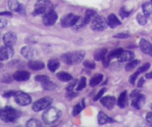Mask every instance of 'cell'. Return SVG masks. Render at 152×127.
Segmentation results:
<instances>
[{
  "label": "cell",
  "mask_w": 152,
  "mask_h": 127,
  "mask_svg": "<svg viewBox=\"0 0 152 127\" xmlns=\"http://www.w3.org/2000/svg\"><path fill=\"white\" fill-rule=\"evenodd\" d=\"M79 19L78 16L73 14V13H69L68 15H65V16L61 19V24L63 27H73L75 23L77 22V19Z\"/></svg>",
  "instance_id": "ba28073f"
},
{
  "label": "cell",
  "mask_w": 152,
  "mask_h": 127,
  "mask_svg": "<svg viewBox=\"0 0 152 127\" xmlns=\"http://www.w3.org/2000/svg\"><path fill=\"white\" fill-rule=\"evenodd\" d=\"M13 49L12 47L9 46H4L0 47V61H5L12 57L13 55Z\"/></svg>",
  "instance_id": "30bf717a"
},
{
  "label": "cell",
  "mask_w": 152,
  "mask_h": 127,
  "mask_svg": "<svg viewBox=\"0 0 152 127\" xmlns=\"http://www.w3.org/2000/svg\"><path fill=\"white\" fill-rule=\"evenodd\" d=\"M86 53L83 50H77V51L66 53L61 56V59L67 64H79L84 58Z\"/></svg>",
  "instance_id": "6da1fadb"
},
{
  "label": "cell",
  "mask_w": 152,
  "mask_h": 127,
  "mask_svg": "<svg viewBox=\"0 0 152 127\" xmlns=\"http://www.w3.org/2000/svg\"><path fill=\"white\" fill-rule=\"evenodd\" d=\"M134 58V53L133 52L129 51V50H124V51L123 50V52L120 53L117 59H118L119 61L125 62L132 60Z\"/></svg>",
  "instance_id": "e0dca14e"
},
{
  "label": "cell",
  "mask_w": 152,
  "mask_h": 127,
  "mask_svg": "<svg viewBox=\"0 0 152 127\" xmlns=\"http://www.w3.org/2000/svg\"><path fill=\"white\" fill-rule=\"evenodd\" d=\"M53 10V4L49 0H38L35 4L34 14L45 15Z\"/></svg>",
  "instance_id": "277c9868"
},
{
  "label": "cell",
  "mask_w": 152,
  "mask_h": 127,
  "mask_svg": "<svg viewBox=\"0 0 152 127\" xmlns=\"http://www.w3.org/2000/svg\"><path fill=\"white\" fill-rule=\"evenodd\" d=\"M76 83H77V81H73L72 84H70L69 87H68V89L69 90V91H71V90H72L73 89H74V87L76 86Z\"/></svg>",
  "instance_id": "c3c4849f"
},
{
  "label": "cell",
  "mask_w": 152,
  "mask_h": 127,
  "mask_svg": "<svg viewBox=\"0 0 152 127\" xmlns=\"http://www.w3.org/2000/svg\"><path fill=\"white\" fill-rule=\"evenodd\" d=\"M28 66L34 70H40L45 67V64L41 61L31 60L28 62Z\"/></svg>",
  "instance_id": "d6986e66"
},
{
  "label": "cell",
  "mask_w": 152,
  "mask_h": 127,
  "mask_svg": "<svg viewBox=\"0 0 152 127\" xmlns=\"http://www.w3.org/2000/svg\"><path fill=\"white\" fill-rule=\"evenodd\" d=\"M149 67H150V64L149 63H146V64H145L143 66H141L140 68H139V69H138V70L137 71V72L139 74L142 73V72H145V71L148 70V69H149Z\"/></svg>",
  "instance_id": "74e56055"
},
{
  "label": "cell",
  "mask_w": 152,
  "mask_h": 127,
  "mask_svg": "<svg viewBox=\"0 0 152 127\" xmlns=\"http://www.w3.org/2000/svg\"><path fill=\"white\" fill-rule=\"evenodd\" d=\"M123 52V49L121 48H119V49H116V50H113L111 51V53L108 54V56L110 57V58L112 59V58H118V56H120V53Z\"/></svg>",
  "instance_id": "e575fe53"
},
{
  "label": "cell",
  "mask_w": 152,
  "mask_h": 127,
  "mask_svg": "<svg viewBox=\"0 0 152 127\" xmlns=\"http://www.w3.org/2000/svg\"><path fill=\"white\" fill-rule=\"evenodd\" d=\"M142 11L146 16L152 13V2L144 3L142 5Z\"/></svg>",
  "instance_id": "83f0119b"
},
{
  "label": "cell",
  "mask_w": 152,
  "mask_h": 127,
  "mask_svg": "<svg viewBox=\"0 0 152 127\" xmlns=\"http://www.w3.org/2000/svg\"><path fill=\"white\" fill-rule=\"evenodd\" d=\"M52 102H53V100L50 97H42V98L37 100L34 103V105H33V109L35 112H39V111L43 110V109L48 107L51 104Z\"/></svg>",
  "instance_id": "8992f818"
},
{
  "label": "cell",
  "mask_w": 152,
  "mask_h": 127,
  "mask_svg": "<svg viewBox=\"0 0 152 127\" xmlns=\"http://www.w3.org/2000/svg\"><path fill=\"white\" fill-rule=\"evenodd\" d=\"M19 116V114L18 111L11 106H5L0 112V118L5 123L15 122Z\"/></svg>",
  "instance_id": "7a4b0ae2"
},
{
  "label": "cell",
  "mask_w": 152,
  "mask_h": 127,
  "mask_svg": "<svg viewBox=\"0 0 152 127\" xmlns=\"http://www.w3.org/2000/svg\"><path fill=\"white\" fill-rule=\"evenodd\" d=\"M108 26V21L102 16H96L91 22V27L93 30L102 31Z\"/></svg>",
  "instance_id": "5b68a950"
},
{
  "label": "cell",
  "mask_w": 152,
  "mask_h": 127,
  "mask_svg": "<svg viewBox=\"0 0 152 127\" xmlns=\"http://www.w3.org/2000/svg\"><path fill=\"white\" fill-rule=\"evenodd\" d=\"M96 16H97V15H96V12H94L92 10H88L86 12V14H85V22H86V24L91 23V22H92V20H93Z\"/></svg>",
  "instance_id": "d4e9b609"
},
{
  "label": "cell",
  "mask_w": 152,
  "mask_h": 127,
  "mask_svg": "<svg viewBox=\"0 0 152 127\" xmlns=\"http://www.w3.org/2000/svg\"><path fill=\"white\" fill-rule=\"evenodd\" d=\"M146 121H148L149 123L152 124V112H149L146 115Z\"/></svg>",
  "instance_id": "bcb514c9"
},
{
  "label": "cell",
  "mask_w": 152,
  "mask_h": 127,
  "mask_svg": "<svg viewBox=\"0 0 152 127\" xmlns=\"http://www.w3.org/2000/svg\"><path fill=\"white\" fill-rule=\"evenodd\" d=\"M2 66H3V64L1 63V62H0V69H1V68L2 67Z\"/></svg>",
  "instance_id": "f5cc1de1"
},
{
  "label": "cell",
  "mask_w": 152,
  "mask_h": 127,
  "mask_svg": "<svg viewBox=\"0 0 152 127\" xmlns=\"http://www.w3.org/2000/svg\"><path fill=\"white\" fill-rule=\"evenodd\" d=\"M86 78H85V77H83V78H81V79H80V82H79L78 86H77V91H80V90L84 89L85 87H86Z\"/></svg>",
  "instance_id": "d590c367"
},
{
  "label": "cell",
  "mask_w": 152,
  "mask_h": 127,
  "mask_svg": "<svg viewBox=\"0 0 152 127\" xmlns=\"http://www.w3.org/2000/svg\"><path fill=\"white\" fill-rule=\"evenodd\" d=\"M107 21H108V25L111 27V28H115L116 27L121 25V22H120L118 18H117L114 14L109 15Z\"/></svg>",
  "instance_id": "ffe728a7"
},
{
  "label": "cell",
  "mask_w": 152,
  "mask_h": 127,
  "mask_svg": "<svg viewBox=\"0 0 152 127\" xmlns=\"http://www.w3.org/2000/svg\"><path fill=\"white\" fill-rule=\"evenodd\" d=\"M42 88L45 90H53L56 87V84L50 81V80L42 83Z\"/></svg>",
  "instance_id": "f1b7e54d"
},
{
  "label": "cell",
  "mask_w": 152,
  "mask_h": 127,
  "mask_svg": "<svg viewBox=\"0 0 152 127\" xmlns=\"http://www.w3.org/2000/svg\"><path fill=\"white\" fill-rule=\"evenodd\" d=\"M13 79L16 81H28L31 77V74L25 70H19L15 72L13 75Z\"/></svg>",
  "instance_id": "9a60e30c"
},
{
  "label": "cell",
  "mask_w": 152,
  "mask_h": 127,
  "mask_svg": "<svg viewBox=\"0 0 152 127\" xmlns=\"http://www.w3.org/2000/svg\"><path fill=\"white\" fill-rule=\"evenodd\" d=\"M86 25V22H85V19L84 18H82L80 16H79V19H77V22L75 23V25L73 26V27L76 30H80L82 29L85 27V25Z\"/></svg>",
  "instance_id": "4dcf8cb0"
},
{
  "label": "cell",
  "mask_w": 152,
  "mask_h": 127,
  "mask_svg": "<svg viewBox=\"0 0 152 127\" xmlns=\"http://www.w3.org/2000/svg\"><path fill=\"white\" fill-rule=\"evenodd\" d=\"M100 102L107 109H112L116 104V98L111 96H106V97H101Z\"/></svg>",
  "instance_id": "5bb4252c"
},
{
  "label": "cell",
  "mask_w": 152,
  "mask_h": 127,
  "mask_svg": "<svg viewBox=\"0 0 152 127\" xmlns=\"http://www.w3.org/2000/svg\"><path fill=\"white\" fill-rule=\"evenodd\" d=\"M140 47L142 53L152 56V44L149 41L145 40V38H142L140 41Z\"/></svg>",
  "instance_id": "4fadbf2b"
},
{
  "label": "cell",
  "mask_w": 152,
  "mask_h": 127,
  "mask_svg": "<svg viewBox=\"0 0 152 127\" xmlns=\"http://www.w3.org/2000/svg\"><path fill=\"white\" fill-rule=\"evenodd\" d=\"M102 78H103V75H102V74H96V75H94V76L91 78V80L90 86L92 87H96V85H98V84L102 81Z\"/></svg>",
  "instance_id": "4316f807"
},
{
  "label": "cell",
  "mask_w": 152,
  "mask_h": 127,
  "mask_svg": "<svg viewBox=\"0 0 152 127\" xmlns=\"http://www.w3.org/2000/svg\"><path fill=\"white\" fill-rule=\"evenodd\" d=\"M56 77L61 81H63V82H68V81H71L72 80V76L69 73L65 72H60L57 73Z\"/></svg>",
  "instance_id": "484cf974"
},
{
  "label": "cell",
  "mask_w": 152,
  "mask_h": 127,
  "mask_svg": "<svg viewBox=\"0 0 152 127\" xmlns=\"http://www.w3.org/2000/svg\"><path fill=\"white\" fill-rule=\"evenodd\" d=\"M145 102V95L142 94H138L137 95L135 96L134 97L133 100H132V106L136 109H140L143 106Z\"/></svg>",
  "instance_id": "2e32d148"
},
{
  "label": "cell",
  "mask_w": 152,
  "mask_h": 127,
  "mask_svg": "<svg viewBox=\"0 0 152 127\" xmlns=\"http://www.w3.org/2000/svg\"><path fill=\"white\" fill-rule=\"evenodd\" d=\"M13 96L16 103L20 106H27L31 103V97L29 95L23 92H16Z\"/></svg>",
  "instance_id": "52a82bcc"
},
{
  "label": "cell",
  "mask_w": 152,
  "mask_h": 127,
  "mask_svg": "<svg viewBox=\"0 0 152 127\" xmlns=\"http://www.w3.org/2000/svg\"><path fill=\"white\" fill-rule=\"evenodd\" d=\"M35 80L37 81H39V82H45V81L49 80V78L46 75H37V76L35 77Z\"/></svg>",
  "instance_id": "f35d334b"
},
{
  "label": "cell",
  "mask_w": 152,
  "mask_h": 127,
  "mask_svg": "<svg viewBox=\"0 0 152 127\" xmlns=\"http://www.w3.org/2000/svg\"><path fill=\"white\" fill-rule=\"evenodd\" d=\"M61 111L56 108L52 107L47 109L42 115V120L45 123L52 124L54 123L59 118H60Z\"/></svg>",
  "instance_id": "3957f363"
},
{
  "label": "cell",
  "mask_w": 152,
  "mask_h": 127,
  "mask_svg": "<svg viewBox=\"0 0 152 127\" xmlns=\"http://www.w3.org/2000/svg\"><path fill=\"white\" fill-rule=\"evenodd\" d=\"M14 94H15V92L10 91V92H7L4 95V97H10V96L14 95Z\"/></svg>",
  "instance_id": "7dc6e473"
},
{
  "label": "cell",
  "mask_w": 152,
  "mask_h": 127,
  "mask_svg": "<svg viewBox=\"0 0 152 127\" xmlns=\"http://www.w3.org/2000/svg\"><path fill=\"white\" fill-rule=\"evenodd\" d=\"M102 61V64H103V66H105V67H108V65H109L110 64L111 58H110V57L108 55V56H105V58H104Z\"/></svg>",
  "instance_id": "60d3db41"
},
{
  "label": "cell",
  "mask_w": 152,
  "mask_h": 127,
  "mask_svg": "<svg viewBox=\"0 0 152 127\" xmlns=\"http://www.w3.org/2000/svg\"><path fill=\"white\" fill-rule=\"evenodd\" d=\"M114 38H122V39H124V38H128L130 37V35H129L128 33H124V32H120V33L117 34V35H114Z\"/></svg>",
  "instance_id": "ab89813d"
},
{
  "label": "cell",
  "mask_w": 152,
  "mask_h": 127,
  "mask_svg": "<svg viewBox=\"0 0 152 127\" xmlns=\"http://www.w3.org/2000/svg\"><path fill=\"white\" fill-rule=\"evenodd\" d=\"M112 118H109L106 114L104 113L103 112H100L98 114V122L99 124L102 125V124L108 123H112L113 122Z\"/></svg>",
  "instance_id": "44dd1931"
},
{
  "label": "cell",
  "mask_w": 152,
  "mask_h": 127,
  "mask_svg": "<svg viewBox=\"0 0 152 127\" xmlns=\"http://www.w3.org/2000/svg\"><path fill=\"white\" fill-rule=\"evenodd\" d=\"M140 63V61L139 60H134L130 61L129 63H128L126 66V71H130L132 70L133 69H134Z\"/></svg>",
  "instance_id": "1f68e13d"
},
{
  "label": "cell",
  "mask_w": 152,
  "mask_h": 127,
  "mask_svg": "<svg viewBox=\"0 0 152 127\" xmlns=\"http://www.w3.org/2000/svg\"><path fill=\"white\" fill-rule=\"evenodd\" d=\"M128 99H127V92L124 91L120 95L118 100H117V105L120 108H124L127 105Z\"/></svg>",
  "instance_id": "7402d4cb"
},
{
  "label": "cell",
  "mask_w": 152,
  "mask_h": 127,
  "mask_svg": "<svg viewBox=\"0 0 152 127\" xmlns=\"http://www.w3.org/2000/svg\"><path fill=\"white\" fill-rule=\"evenodd\" d=\"M7 21L3 17H0V29L4 28V27L7 26Z\"/></svg>",
  "instance_id": "7bdbcfd3"
},
{
  "label": "cell",
  "mask_w": 152,
  "mask_h": 127,
  "mask_svg": "<svg viewBox=\"0 0 152 127\" xmlns=\"http://www.w3.org/2000/svg\"><path fill=\"white\" fill-rule=\"evenodd\" d=\"M8 7L10 10L14 12L22 13L25 10L24 6H22L17 0H10L8 1Z\"/></svg>",
  "instance_id": "ac0fdd59"
},
{
  "label": "cell",
  "mask_w": 152,
  "mask_h": 127,
  "mask_svg": "<svg viewBox=\"0 0 152 127\" xmlns=\"http://www.w3.org/2000/svg\"><path fill=\"white\" fill-rule=\"evenodd\" d=\"M137 20L140 25H144L147 22V17L144 13H138L137 16Z\"/></svg>",
  "instance_id": "836d02e7"
},
{
  "label": "cell",
  "mask_w": 152,
  "mask_h": 127,
  "mask_svg": "<svg viewBox=\"0 0 152 127\" xmlns=\"http://www.w3.org/2000/svg\"><path fill=\"white\" fill-rule=\"evenodd\" d=\"M48 67L50 72H55L59 67V61L56 58H52L49 60L48 63Z\"/></svg>",
  "instance_id": "603a6c76"
},
{
  "label": "cell",
  "mask_w": 152,
  "mask_h": 127,
  "mask_svg": "<svg viewBox=\"0 0 152 127\" xmlns=\"http://www.w3.org/2000/svg\"><path fill=\"white\" fill-rule=\"evenodd\" d=\"M83 64H84L85 67L87 68V69H94L95 66H96V65H95L94 63H93V62L91 61H88V60L85 61L83 62Z\"/></svg>",
  "instance_id": "8d00e7d4"
},
{
  "label": "cell",
  "mask_w": 152,
  "mask_h": 127,
  "mask_svg": "<svg viewBox=\"0 0 152 127\" xmlns=\"http://www.w3.org/2000/svg\"><path fill=\"white\" fill-rule=\"evenodd\" d=\"M42 123L39 120L37 119H33L29 120L27 123V126H29V127H37V126H41Z\"/></svg>",
  "instance_id": "d6a6232c"
},
{
  "label": "cell",
  "mask_w": 152,
  "mask_h": 127,
  "mask_svg": "<svg viewBox=\"0 0 152 127\" xmlns=\"http://www.w3.org/2000/svg\"><path fill=\"white\" fill-rule=\"evenodd\" d=\"M138 94H139V93H138L137 90H134V91L132 92V93L131 94V97H133V98H134V97L136 95H137Z\"/></svg>",
  "instance_id": "f907efd6"
},
{
  "label": "cell",
  "mask_w": 152,
  "mask_h": 127,
  "mask_svg": "<svg viewBox=\"0 0 152 127\" xmlns=\"http://www.w3.org/2000/svg\"><path fill=\"white\" fill-rule=\"evenodd\" d=\"M138 75H139V73H138L137 72H135V73H134L133 75H132V76L129 78V81L131 82V84H135V81H136Z\"/></svg>",
  "instance_id": "b9f144b4"
},
{
  "label": "cell",
  "mask_w": 152,
  "mask_h": 127,
  "mask_svg": "<svg viewBox=\"0 0 152 127\" xmlns=\"http://www.w3.org/2000/svg\"><path fill=\"white\" fill-rule=\"evenodd\" d=\"M144 82H145V81H144V79H143V78H141V79L139 81H138L137 86H138V87H142V85H143Z\"/></svg>",
  "instance_id": "681fc988"
},
{
  "label": "cell",
  "mask_w": 152,
  "mask_h": 127,
  "mask_svg": "<svg viewBox=\"0 0 152 127\" xmlns=\"http://www.w3.org/2000/svg\"><path fill=\"white\" fill-rule=\"evenodd\" d=\"M84 107H85V102H84V100H83V101L79 103L77 106H74V109H73V115H74V116H76V115H77L78 114H80V112H81V111L84 109Z\"/></svg>",
  "instance_id": "f546056e"
},
{
  "label": "cell",
  "mask_w": 152,
  "mask_h": 127,
  "mask_svg": "<svg viewBox=\"0 0 152 127\" xmlns=\"http://www.w3.org/2000/svg\"><path fill=\"white\" fill-rule=\"evenodd\" d=\"M17 41V36L13 32H7L3 36V41L4 44L9 47H13Z\"/></svg>",
  "instance_id": "8fae6325"
},
{
  "label": "cell",
  "mask_w": 152,
  "mask_h": 127,
  "mask_svg": "<svg viewBox=\"0 0 152 127\" xmlns=\"http://www.w3.org/2000/svg\"><path fill=\"white\" fill-rule=\"evenodd\" d=\"M21 53L25 58L29 60H33L37 56V51L31 46H25L22 47L21 50Z\"/></svg>",
  "instance_id": "7c38bea8"
},
{
  "label": "cell",
  "mask_w": 152,
  "mask_h": 127,
  "mask_svg": "<svg viewBox=\"0 0 152 127\" xmlns=\"http://www.w3.org/2000/svg\"><path fill=\"white\" fill-rule=\"evenodd\" d=\"M151 109H152V104H151Z\"/></svg>",
  "instance_id": "db71d44e"
},
{
  "label": "cell",
  "mask_w": 152,
  "mask_h": 127,
  "mask_svg": "<svg viewBox=\"0 0 152 127\" xmlns=\"http://www.w3.org/2000/svg\"><path fill=\"white\" fill-rule=\"evenodd\" d=\"M57 20V14L53 10L43 15L42 22L46 26H51L54 25Z\"/></svg>",
  "instance_id": "9c48e42d"
},
{
  "label": "cell",
  "mask_w": 152,
  "mask_h": 127,
  "mask_svg": "<svg viewBox=\"0 0 152 127\" xmlns=\"http://www.w3.org/2000/svg\"><path fill=\"white\" fill-rule=\"evenodd\" d=\"M105 88L102 89H101L100 91H99V92H98V94L96 95V97H95L94 98V100H99V99H100L101 97H102V95H103L104 93H105Z\"/></svg>",
  "instance_id": "ee69618b"
},
{
  "label": "cell",
  "mask_w": 152,
  "mask_h": 127,
  "mask_svg": "<svg viewBox=\"0 0 152 127\" xmlns=\"http://www.w3.org/2000/svg\"><path fill=\"white\" fill-rule=\"evenodd\" d=\"M145 77H146L147 78H148V79H152V72L146 74V75H145Z\"/></svg>",
  "instance_id": "816d5d0a"
},
{
  "label": "cell",
  "mask_w": 152,
  "mask_h": 127,
  "mask_svg": "<svg viewBox=\"0 0 152 127\" xmlns=\"http://www.w3.org/2000/svg\"><path fill=\"white\" fill-rule=\"evenodd\" d=\"M120 14L122 17L124 18V17H128V16H129V14H130V13L128 11H126V10H123V9H122V10H120Z\"/></svg>",
  "instance_id": "f6af8a7d"
},
{
  "label": "cell",
  "mask_w": 152,
  "mask_h": 127,
  "mask_svg": "<svg viewBox=\"0 0 152 127\" xmlns=\"http://www.w3.org/2000/svg\"><path fill=\"white\" fill-rule=\"evenodd\" d=\"M107 54V49L105 48H101L96 50L94 54V59L96 61H100L105 58V56Z\"/></svg>",
  "instance_id": "cb8c5ba5"
},
{
  "label": "cell",
  "mask_w": 152,
  "mask_h": 127,
  "mask_svg": "<svg viewBox=\"0 0 152 127\" xmlns=\"http://www.w3.org/2000/svg\"><path fill=\"white\" fill-rule=\"evenodd\" d=\"M0 112H1V109H0Z\"/></svg>",
  "instance_id": "11a10c76"
}]
</instances>
